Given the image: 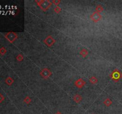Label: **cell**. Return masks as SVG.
Returning <instances> with one entry per match:
<instances>
[{"instance_id": "17", "label": "cell", "mask_w": 122, "mask_h": 114, "mask_svg": "<svg viewBox=\"0 0 122 114\" xmlns=\"http://www.w3.org/2000/svg\"><path fill=\"white\" fill-rule=\"evenodd\" d=\"M61 9H60L59 6H57L54 8V11H55V13H60L61 12Z\"/></svg>"}, {"instance_id": "20", "label": "cell", "mask_w": 122, "mask_h": 114, "mask_svg": "<svg viewBox=\"0 0 122 114\" xmlns=\"http://www.w3.org/2000/svg\"><path fill=\"white\" fill-rule=\"evenodd\" d=\"M55 114H63L61 112H57L55 113Z\"/></svg>"}, {"instance_id": "4", "label": "cell", "mask_w": 122, "mask_h": 114, "mask_svg": "<svg viewBox=\"0 0 122 114\" xmlns=\"http://www.w3.org/2000/svg\"><path fill=\"white\" fill-rule=\"evenodd\" d=\"M40 75L42 78L44 79H48L52 75V73L50 70L48 68H44L40 72Z\"/></svg>"}, {"instance_id": "14", "label": "cell", "mask_w": 122, "mask_h": 114, "mask_svg": "<svg viewBox=\"0 0 122 114\" xmlns=\"http://www.w3.org/2000/svg\"><path fill=\"white\" fill-rule=\"evenodd\" d=\"M31 102H32V99H31V98L29 96H26V97L24 99V102L25 103H26V104H30V103H31Z\"/></svg>"}, {"instance_id": "19", "label": "cell", "mask_w": 122, "mask_h": 114, "mask_svg": "<svg viewBox=\"0 0 122 114\" xmlns=\"http://www.w3.org/2000/svg\"><path fill=\"white\" fill-rule=\"evenodd\" d=\"M4 100H5V97H4V96H3L1 93H0V103H2Z\"/></svg>"}, {"instance_id": "12", "label": "cell", "mask_w": 122, "mask_h": 114, "mask_svg": "<svg viewBox=\"0 0 122 114\" xmlns=\"http://www.w3.org/2000/svg\"><path fill=\"white\" fill-rule=\"evenodd\" d=\"M88 53H89V52H88V51H87L86 49H82L81 51V52H80V54H81L82 57H84V58L88 55Z\"/></svg>"}, {"instance_id": "6", "label": "cell", "mask_w": 122, "mask_h": 114, "mask_svg": "<svg viewBox=\"0 0 122 114\" xmlns=\"http://www.w3.org/2000/svg\"><path fill=\"white\" fill-rule=\"evenodd\" d=\"M90 18L92 21H93L95 23H97L101 20L102 18V16L100 14V13H98L97 12H94L90 16Z\"/></svg>"}, {"instance_id": "8", "label": "cell", "mask_w": 122, "mask_h": 114, "mask_svg": "<svg viewBox=\"0 0 122 114\" xmlns=\"http://www.w3.org/2000/svg\"><path fill=\"white\" fill-rule=\"evenodd\" d=\"M73 100L75 101L76 103H80V102L82 101V97L80 95H78V94H76L75 96H73Z\"/></svg>"}, {"instance_id": "9", "label": "cell", "mask_w": 122, "mask_h": 114, "mask_svg": "<svg viewBox=\"0 0 122 114\" xmlns=\"http://www.w3.org/2000/svg\"><path fill=\"white\" fill-rule=\"evenodd\" d=\"M5 83H6L7 84L9 85V86H11V84H13V83H14V80L12 78L10 77H8L5 79Z\"/></svg>"}, {"instance_id": "13", "label": "cell", "mask_w": 122, "mask_h": 114, "mask_svg": "<svg viewBox=\"0 0 122 114\" xmlns=\"http://www.w3.org/2000/svg\"><path fill=\"white\" fill-rule=\"evenodd\" d=\"M95 10H96V12L98 13H100L101 12L103 11L104 10V8L103 7V6L101 5H98L95 8Z\"/></svg>"}, {"instance_id": "11", "label": "cell", "mask_w": 122, "mask_h": 114, "mask_svg": "<svg viewBox=\"0 0 122 114\" xmlns=\"http://www.w3.org/2000/svg\"><path fill=\"white\" fill-rule=\"evenodd\" d=\"M98 81V80L95 76H92L89 79V82L92 84H95L97 83Z\"/></svg>"}, {"instance_id": "15", "label": "cell", "mask_w": 122, "mask_h": 114, "mask_svg": "<svg viewBox=\"0 0 122 114\" xmlns=\"http://www.w3.org/2000/svg\"><path fill=\"white\" fill-rule=\"evenodd\" d=\"M6 52H7V50L4 47H2L0 48V54L2 56L4 55L6 53Z\"/></svg>"}, {"instance_id": "3", "label": "cell", "mask_w": 122, "mask_h": 114, "mask_svg": "<svg viewBox=\"0 0 122 114\" xmlns=\"http://www.w3.org/2000/svg\"><path fill=\"white\" fill-rule=\"evenodd\" d=\"M5 38L10 43H13L17 38V35L15 32H10L5 35Z\"/></svg>"}, {"instance_id": "18", "label": "cell", "mask_w": 122, "mask_h": 114, "mask_svg": "<svg viewBox=\"0 0 122 114\" xmlns=\"http://www.w3.org/2000/svg\"><path fill=\"white\" fill-rule=\"evenodd\" d=\"M52 3H53L55 5H58L60 3V1H59V0H54V1H52Z\"/></svg>"}, {"instance_id": "2", "label": "cell", "mask_w": 122, "mask_h": 114, "mask_svg": "<svg viewBox=\"0 0 122 114\" xmlns=\"http://www.w3.org/2000/svg\"><path fill=\"white\" fill-rule=\"evenodd\" d=\"M110 77L114 81L117 82L122 77V73L119 70L116 69L111 73Z\"/></svg>"}, {"instance_id": "5", "label": "cell", "mask_w": 122, "mask_h": 114, "mask_svg": "<svg viewBox=\"0 0 122 114\" xmlns=\"http://www.w3.org/2000/svg\"><path fill=\"white\" fill-rule=\"evenodd\" d=\"M44 42L48 47H51L55 42V39L51 36H48L44 40Z\"/></svg>"}, {"instance_id": "10", "label": "cell", "mask_w": 122, "mask_h": 114, "mask_svg": "<svg viewBox=\"0 0 122 114\" xmlns=\"http://www.w3.org/2000/svg\"><path fill=\"white\" fill-rule=\"evenodd\" d=\"M112 103H113L112 101H111V100L110 99H109V98L105 99L104 100V104L107 107L111 106V105H112Z\"/></svg>"}, {"instance_id": "1", "label": "cell", "mask_w": 122, "mask_h": 114, "mask_svg": "<svg viewBox=\"0 0 122 114\" xmlns=\"http://www.w3.org/2000/svg\"><path fill=\"white\" fill-rule=\"evenodd\" d=\"M36 3L38 4V5L40 7L41 9L43 11H45L50 7L52 3V1H49V0H41V1H36Z\"/></svg>"}, {"instance_id": "16", "label": "cell", "mask_w": 122, "mask_h": 114, "mask_svg": "<svg viewBox=\"0 0 122 114\" xmlns=\"http://www.w3.org/2000/svg\"><path fill=\"white\" fill-rule=\"evenodd\" d=\"M16 59L18 61H22L23 60V56L22 54H18L16 57Z\"/></svg>"}, {"instance_id": "7", "label": "cell", "mask_w": 122, "mask_h": 114, "mask_svg": "<svg viewBox=\"0 0 122 114\" xmlns=\"http://www.w3.org/2000/svg\"><path fill=\"white\" fill-rule=\"evenodd\" d=\"M85 84H86L85 81H84L82 79H77L75 83V85L76 86V87H77V88H79V89L83 88Z\"/></svg>"}]
</instances>
